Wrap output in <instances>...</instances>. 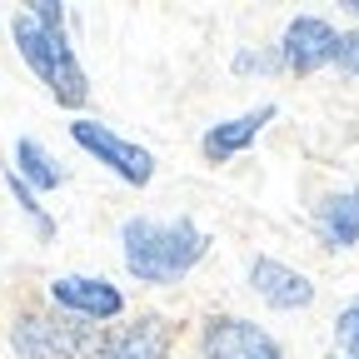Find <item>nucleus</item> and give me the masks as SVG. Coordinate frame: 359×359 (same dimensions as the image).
Segmentation results:
<instances>
[{
    "mask_svg": "<svg viewBox=\"0 0 359 359\" xmlns=\"http://www.w3.org/2000/svg\"><path fill=\"white\" fill-rule=\"evenodd\" d=\"M275 100H264V105H250L245 115H230V120H215L205 135H200V155L210 165H230L235 155H245L255 140H259V130L275 120Z\"/></svg>",
    "mask_w": 359,
    "mask_h": 359,
    "instance_id": "obj_10",
    "label": "nucleus"
},
{
    "mask_svg": "<svg viewBox=\"0 0 359 359\" xmlns=\"http://www.w3.org/2000/svg\"><path fill=\"white\" fill-rule=\"evenodd\" d=\"M200 359H285V349L264 325L245 320V314H205Z\"/></svg>",
    "mask_w": 359,
    "mask_h": 359,
    "instance_id": "obj_6",
    "label": "nucleus"
},
{
    "mask_svg": "<svg viewBox=\"0 0 359 359\" xmlns=\"http://www.w3.org/2000/svg\"><path fill=\"white\" fill-rule=\"evenodd\" d=\"M230 65H235V75H275L280 70V55L275 50H264V55L259 50H240Z\"/></svg>",
    "mask_w": 359,
    "mask_h": 359,
    "instance_id": "obj_15",
    "label": "nucleus"
},
{
    "mask_svg": "<svg viewBox=\"0 0 359 359\" xmlns=\"http://www.w3.org/2000/svg\"><path fill=\"white\" fill-rule=\"evenodd\" d=\"M6 185H11V195H15L20 215H25V219L35 224V235H40V240H55V219H50V210L40 205V195H35V190L25 185V180H20L15 170H6Z\"/></svg>",
    "mask_w": 359,
    "mask_h": 359,
    "instance_id": "obj_13",
    "label": "nucleus"
},
{
    "mask_svg": "<svg viewBox=\"0 0 359 359\" xmlns=\"http://www.w3.org/2000/svg\"><path fill=\"white\" fill-rule=\"evenodd\" d=\"M314 230L330 250H354L359 245V185L354 190H334L314 205Z\"/></svg>",
    "mask_w": 359,
    "mask_h": 359,
    "instance_id": "obj_11",
    "label": "nucleus"
},
{
    "mask_svg": "<svg viewBox=\"0 0 359 359\" xmlns=\"http://www.w3.org/2000/svg\"><path fill=\"white\" fill-rule=\"evenodd\" d=\"M70 140L90 155V160H100L110 175H120L125 185H135V190H145L150 180H155V155L145 150V145H135V140H125V135H115L110 125H100V120H70Z\"/></svg>",
    "mask_w": 359,
    "mask_h": 359,
    "instance_id": "obj_4",
    "label": "nucleus"
},
{
    "mask_svg": "<svg viewBox=\"0 0 359 359\" xmlns=\"http://www.w3.org/2000/svg\"><path fill=\"white\" fill-rule=\"evenodd\" d=\"M205 255H210V235L190 215H175V219L130 215L120 224V259H125V275L135 285L170 290L185 275H195Z\"/></svg>",
    "mask_w": 359,
    "mask_h": 359,
    "instance_id": "obj_1",
    "label": "nucleus"
},
{
    "mask_svg": "<svg viewBox=\"0 0 359 359\" xmlns=\"http://www.w3.org/2000/svg\"><path fill=\"white\" fill-rule=\"evenodd\" d=\"M334 70L359 80V30H339V50H334Z\"/></svg>",
    "mask_w": 359,
    "mask_h": 359,
    "instance_id": "obj_16",
    "label": "nucleus"
},
{
    "mask_svg": "<svg viewBox=\"0 0 359 359\" xmlns=\"http://www.w3.org/2000/svg\"><path fill=\"white\" fill-rule=\"evenodd\" d=\"M45 294H50V304L60 314H70V320L80 325H110L125 314V290L110 285L105 275H55L50 285H45Z\"/></svg>",
    "mask_w": 359,
    "mask_h": 359,
    "instance_id": "obj_5",
    "label": "nucleus"
},
{
    "mask_svg": "<svg viewBox=\"0 0 359 359\" xmlns=\"http://www.w3.org/2000/svg\"><path fill=\"white\" fill-rule=\"evenodd\" d=\"M11 35H15V50L20 60L30 65V75L50 90V100L65 105V110H80L90 100V80H85V65L70 45V30L65 25H45L35 20L30 11L11 15Z\"/></svg>",
    "mask_w": 359,
    "mask_h": 359,
    "instance_id": "obj_2",
    "label": "nucleus"
},
{
    "mask_svg": "<svg viewBox=\"0 0 359 359\" xmlns=\"http://www.w3.org/2000/svg\"><path fill=\"white\" fill-rule=\"evenodd\" d=\"M334 354L359 359V294H354V299H344V304H339V314H334Z\"/></svg>",
    "mask_w": 359,
    "mask_h": 359,
    "instance_id": "obj_14",
    "label": "nucleus"
},
{
    "mask_svg": "<svg viewBox=\"0 0 359 359\" xmlns=\"http://www.w3.org/2000/svg\"><path fill=\"white\" fill-rule=\"evenodd\" d=\"M330 359H344V354H334V349H330Z\"/></svg>",
    "mask_w": 359,
    "mask_h": 359,
    "instance_id": "obj_18",
    "label": "nucleus"
},
{
    "mask_svg": "<svg viewBox=\"0 0 359 359\" xmlns=\"http://www.w3.org/2000/svg\"><path fill=\"white\" fill-rule=\"evenodd\" d=\"M170 344H175V320H165V314H140V320H130V325L100 330L95 359H170Z\"/></svg>",
    "mask_w": 359,
    "mask_h": 359,
    "instance_id": "obj_9",
    "label": "nucleus"
},
{
    "mask_svg": "<svg viewBox=\"0 0 359 359\" xmlns=\"http://www.w3.org/2000/svg\"><path fill=\"white\" fill-rule=\"evenodd\" d=\"M100 325H80L60 309H20L11 320L15 359H95Z\"/></svg>",
    "mask_w": 359,
    "mask_h": 359,
    "instance_id": "obj_3",
    "label": "nucleus"
},
{
    "mask_svg": "<svg viewBox=\"0 0 359 359\" xmlns=\"http://www.w3.org/2000/svg\"><path fill=\"white\" fill-rule=\"evenodd\" d=\"M344 11H349V15H354V20H359V0H344Z\"/></svg>",
    "mask_w": 359,
    "mask_h": 359,
    "instance_id": "obj_17",
    "label": "nucleus"
},
{
    "mask_svg": "<svg viewBox=\"0 0 359 359\" xmlns=\"http://www.w3.org/2000/svg\"><path fill=\"white\" fill-rule=\"evenodd\" d=\"M334 50H339V25H330L325 15H294L275 45L280 70H290V75H314V70L334 65Z\"/></svg>",
    "mask_w": 359,
    "mask_h": 359,
    "instance_id": "obj_7",
    "label": "nucleus"
},
{
    "mask_svg": "<svg viewBox=\"0 0 359 359\" xmlns=\"http://www.w3.org/2000/svg\"><path fill=\"white\" fill-rule=\"evenodd\" d=\"M245 280H250V290H255L259 304L280 309V314H294V309H309L314 304V280L304 275V269L275 259V255H255Z\"/></svg>",
    "mask_w": 359,
    "mask_h": 359,
    "instance_id": "obj_8",
    "label": "nucleus"
},
{
    "mask_svg": "<svg viewBox=\"0 0 359 359\" xmlns=\"http://www.w3.org/2000/svg\"><path fill=\"white\" fill-rule=\"evenodd\" d=\"M25 185L35 190V195H50V190H60L65 185V170H60V160L45 150L40 140H30V135H20L15 140V165H11Z\"/></svg>",
    "mask_w": 359,
    "mask_h": 359,
    "instance_id": "obj_12",
    "label": "nucleus"
}]
</instances>
